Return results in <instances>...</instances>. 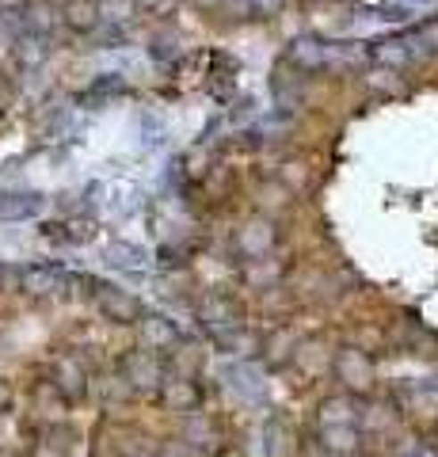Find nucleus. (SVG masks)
<instances>
[{"label":"nucleus","instance_id":"nucleus-5","mask_svg":"<svg viewBox=\"0 0 438 457\" xmlns=\"http://www.w3.org/2000/svg\"><path fill=\"white\" fill-rule=\"evenodd\" d=\"M377 54L385 57V62H397V65H401L404 57H408V50H401V42H385V46H381Z\"/></svg>","mask_w":438,"mask_h":457},{"label":"nucleus","instance_id":"nucleus-4","mask_svg":"<svg viewBox=\"0 0 438 457\" xmlns=\"http://www.w3.org/2000/svg\"><path fill=\"white\" fill-rule=\"evenodd\" d=\"M27 23H31L35 31H42V27H50V8L42 4V0H35V4L27 8Z\"/></svg>","mask_w":438,"mask_h":457},{"label":"nucleus","instance_id":"nucleus-8","mask_svg":"<svg viewBox=\"0 0 438 457\" xmlns=\"http://www.w3.org/2000/svg\"><path fill=\"white\" fill-rule=\"evenodd\" d=\"M401 4H408V8H427V4H434V0H401Z\"/></svg>","mask_w":438,"mask_h":457},{"label":"nucleus","instance_id":"nucleus-2","mask_svg":"<svg viewBox=\"0 0 438 457\" xmlns=\"http://www.w3.org/2000/svg\"><path fill=\"white\" fill-rule=\"evenodd\" d=\"M42 210V195H0V218H31Z\"/></svg>","mask_w":438,"mask_h":457},{"label":"nucleus","instance_id":"nucleus-6","mask_svg":"<svg viewBox=\"0 0 438 457\" xmlns=\"http://www.w3.org/2000/svg\"><path fill=\"white\" fill-rule=\"evenodd\" d=\"M298 57H305V62H317V50H313V42H298Z\"/></svg>","mask_w":438,"mask_h":457},{"label":"nucleus","instance_id":"nucleus-9","mask_svg":"<svg viewBox=\"0 0 438 457\" xmlns=\"http://www.w3.org/2000/svg\"><path fill=\"white\" fill-rule=\"evenodd\" d=\"M256 4H263V8H278V0H256Z\"/></svg>","mask_w":438,"mask_h":457},{"label":"nucleus","instance_id":"nucleus-1","mask_svg":"<svg viewBox=\"0 0 438 457\" xmlns=\"http://www.w3.org/2000/svg\"><path fill=\"white\" fill-rule=\"evenodd\" d=\"M62 16L73 31H92V27L100 23V8H95V0H65Z\"/></svg>","mask_w":438,"mask_h":457},{"label":"nucleus","instance_id":"nucleus-7","mask_svg":"<svg viewBox=\"0 0 438 457\" xmlns=\"http://www.w3.org/2000/svg\"><path fill=\"white\" fill-rule=\"evenodd\" d=\"M423 38H427L431 46L438 50V20H434V23H427V27H423Z\"/></svg>","mask_w":438,"mask_h":457},{"label":"nucleus","instance_id":"nucleus-3","mask_svg":"<svg viewBox=\"0 0 438 457\" xmlns=\"http://www.w3.org/2000/svg\"><path fill=\"white\" fill-rule=\"evenodd\" d=\"M20 57H23V62L27 65H35V62H42V54H46V50H42V38L38 35H27V38H20Z\"/></svg>","mask_w":438,"mask_h":457}]
</instances>
